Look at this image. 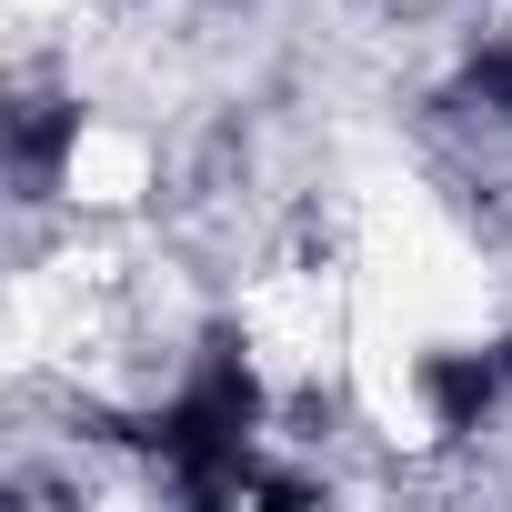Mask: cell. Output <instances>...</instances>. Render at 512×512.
I'll list each match as a JSON object with an SVG mask.
<instances>
[{
    "instance_id": "cell-1",
    "label": "cell",
    "mask_w": 512,
    "mask_h": 512,
    "mask_svg": "<svg viewBox=\"0 0 512 512\" xmlns=\"http://www.w3.org/2000/svg\"><path fill=\"white\" fill-rule=\"evenodd\" d=\"M251 412H262V392H251V372L241 362H211L141 442L181 472V492H201V502H231V482L251 472Z\"/></svg>"
},
{
    "instance_id": "cell-2",
    "label": "cell",
    "mask_w": 512,
    "mask_h": 512,
    "mask_svg": "<svg viewBox=\"0 0 512 512\" xmlns=\"http://www.w3.org/2000/svg\"><path fill=\"white\" fill-rule=\"evenodd\" d=\"M492 392H502V352H442V362H432V412H442L452 432H472V422L492 412Z\"/></svg>"
}]
</instances>
